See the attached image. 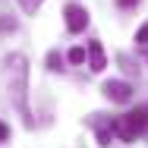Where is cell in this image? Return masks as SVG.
I'll return each instance as SVG.
<instances>
[{
    "mask_svg": "<svg viewBox=\"0 0 148 148\" xmlns=\"http://www.w3.org/2000/svg\"><path fill=\"white\" fill-rule=\"evenodd\" d=\"M6 73H10V95L19 107V114L25 117V123L32 126V114H29V66L22 54L6 57Z\"/></svg>",
    "mask_w": 148,
    "mask_h": 148,
    "instance_id": "obj_1",
    "label": "cell"
},
{
    "mask_svg": "<svg viewBox=\"0 0 148 148\" xmlns=\"http://www.w3.org/2000/svg\"><path fill=\"white\" fill-rule=\"evenodd\" d=\"M63 16H66V29L73 32V35L85 32V25H88V10H85V6H79V3H69Z\"/></svg>",
    "mask_w": 148,
    "mask_h": 148,
    "instance_id": "obj_2",
    "label": "cell"
},
{
    "mask_svg": "<svg viewBox=\"0 0 148 148\" xmlns=\"http://www.w3.org/2000/svg\"><path fill=\"white\" fill-rule=\"evenodd\" d=\"M104 95H107L114 104H126V101L132 98V85L123 82V79H110V82H104Z\"/></svg>",
    "mask_w": 148,
    "mask_h": 148,
    "instance_id": "obj_3",
    "label": "cell"
},
{
    "mask_svg": "<svg viewBox=\"0 0 148 148\" xmlns=\"http://www.w3.org/2000/svg\"><path fill=\"white\" fill-rule=\"evenodd\" d=\"M104 66H107V57H104L101 41H88V69L91 73H101Z\"/></svg>",
    "mask_w": 148,
    "mask_h": 148,
    "instance_id": "obj_4",
    "label": "cell"
},
{
    "mask_svg": "<svg viewBox=\"0 0 148 148\" xmlns=\"http://www.w3.org/2000/svg\"><path fill=\"white\" fill-rule=\"evenodd\" d=\"M126 120L132 123L136 136H142V132H148V104H142V107H136L132 114H126Z\"/></svg>",
    "mask_w": 148,
    "mask_h": 148,
    "instance_id": "obj_5",
    "label": "cell"
},
{
    "mask_svg": "<svg viewBox=\"0 0 148 148\" xmlns=\"http://www.w3.org/2000/svg\"><path fill=\"white\" fill-rule=\"evenodd\" d=\"M114 136H117L120 142H136L139 136H136V129H132V123L126 117H117L114 120Z\"/></svg>",
    "mask_w": 148,
    "mask_h": 148,
    "instance_id": "obj_6",
    "label": "cell"
},
{
    "mask_svg": "<svg viewBox=\"0 0 148 148\" xmlns=\"http://www.w3.org/2000/svg\"><path fill=\"white\" fill-rule=\"evenodd\" d=\"M110 139H114V120H101L98 123V142L110 145Z\"/></svg>",
    "mask_w": 148,
    "mask_h": 148,
    "instance_id": "obj_7",
    "label": "cell"
},
{
    "mask_svg": "<svg viewBox=\"0 0 148 148\" xmlns=\"http://www.w3.org/2000/svg\"><path fill=\"white\" fill-rule=\"evenodd\" d=\"M47 66H51L54 73H57V69H63V60H60L57 51H51V54H47Z\"/></svg>",
    "mask_w": 148,
    "mask_h": 148,
    "instance_id": "obj_8",
    "label": "cell"
},
{
    "mask_svg": "<svg viewBox=\"0 0 148 148\" xmlns=\"http://www.w3.org/2000/svg\"><path fill=\"white\" fill-rule=\"evenodd\" d=\"M19 3H22V10H25V13H38V6H41L44 0H19Z\"/></svg>",
    "mask_w": 148,
    "mask_h": 148,
    "instance_id": "obj_9",
    "label": "cell"
},
{
    "mask_svg": "<svg viewBox=\"0 0 148 148\" xmlns=\"http://www.w3.org/2000/svg\"><path fill=\"white\" fill-rule=\"evenodd\" d=\"M82 60H85V51L82 47H73L69 51V63H82Z\"/></svg>",
    "mask_w": 148,
    "mask_h": 148,
    "instance_id": "obj_10",
    "label": "cell"
},
{
    "mask_svg": "<svg viewBox=\"0 0 148 148\" xmlns=\"http://www.w3.org/2000/svg\"><path fill=\"white\" fill-rule=\"evenodd\" d=\"M136 41H139V44H148V22H145L139 32H136Z\"/></svg>",
    "mask_w": 148,
    "mask_h": 148,
    "instance_id": "obj_11",
    "label": "cell"
},
{
    "mask_svg": "<svg viewBox=\"0 0 148 148\" xmlns=\"http://www.w3.org/2000/svg\"><path fill=\"white\" fill-rule=\"evenodd\" d=\"M6 136H10V129H6V123H0V142H6Z\"/></svg>",
    "mask_w": 148,
    "mask_h": 148,
    "instance_id": "obj_12",
    "label": "cell"
},
{
    "mask_svg": "<svg viewBox=\"0 0 148 148\" xmlns=\"http://www.w3.org/2000/svg\"><path fill=\"white\" fill-rule=\"evenodd\" d=\"M120 6H123V10H129V6H136V3H139V0H117Z\"/></svg>",
    "mask_w": 148,
    "mask_h": 148,
    "instance_id": "obj_13",
    "label": "cell"
},
{
    "mask_svg": "<svg viewBox=\"0 0 148 148\" xmlns=\"http://www.w3.org/2000/svg\"><path fill=\"white\" fill-rule=\"evenodd\" d=\"M145 60H148V54H145Z\"/></svg>",
    "mask_w": 148,
    "mask_h": 148,
    "instance_id": "obj_14",
    "label": "cell"
}]
</instances>
